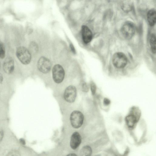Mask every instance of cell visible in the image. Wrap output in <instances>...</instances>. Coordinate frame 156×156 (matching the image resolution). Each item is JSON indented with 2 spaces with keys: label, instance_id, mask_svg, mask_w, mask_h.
<instances>
[{
  "label": "cell",
  "instance_id": "6da1fadb",
  "mask_svg": "<svg viewBox=\"0 0 156 156\" xmlns=\"http://www.w3.org/2000/svg\"><path fill=\"white\" fill-rule=\"evenodd\" d=\"M52 77L53 80L56 83H61L65 76V71L62 65L57 64L55 65L52 69Z\"/></svg>",
  "mask_w": 156,
  "mask_h": 156
},
{
  "label": "cell",
  "instance_id": "7a4b0ae2",
  "mask_svg": "<svg viewBox=\"0 0 156 156\" xmlns=\"http://www.w3.org/2000/svg\"><path fill=\"white\" fill-rule=\"evenodd\" d=\"M16 55L18 59L23 64L27 65L30 62L31 53L25 47L23 46L18 47L16 50Z\"/></svg>",
  "mask_w": 156,
  "mask_h": 156
},
{
  "label": "cell",
  "instance_id": "3957f363",
  "mask_svg": "<svg viewBox=\"0 0 156 156\" xmlns=\"http://www.w3.org/2000/svg\"><path fill=\"white\" fill-rule=\"evenodd\" d=\"M37 66L38 69L41 73L47 74L51 70L52 63L50 60L45 56H42L38 59Z\"/></svg>",
  "mask_w": 156,
  "mask_h": 156
},
{
  "label": "cell",
  "instance_id": "277c9868",
  "mask_svg": "<svg viewBox=\"0 0 156 156\" xmlns=\"http://www.w3.org/2000/svg\"><path fill=\"white\" fill-rule=\"evenodd\" d=\"M112 62L114 66L117 68H124L127 62V58L126 55L123 53L118 52L113 55Z\"/></svg>",
  "mask_w": 156,
  "mask_h": 156
},
{
  "label": "cell",
  "instance_id": "5b68a950",
  "mask_svg": "<svg viewBox=\"0 0 156 156\" xmlns=\"http://www.w3.org/2000/svg\"><path fill=\"white\" fill-rule=\"evenodd\" d=\"M135 32V27L131 22L125 23L121 28V32L123 37L127 39H131L134 36Z\"/></svg>",
  "mask_w": 156,
  "mask_h": 156
},
{
  "label": "cell",
  "instance_id": "8992f818",
  "mask_svg": "<svg viewBox=\"0 0 156 156\" xmlns=\"http://www.w3.org/2000/svg\"><path fill=\"white\" fill-rule=\"evenodd\" d=\"M84 119L83 114L80 112L75 111L71 114L70 120L72 126L75 128L80 127L82 125Z\"/></svg>",
  "mask_w": 156,
  "mask_h": 156
},
{
  "label": "cell",
  "instance_id": "52a82bcc",
  "mask_svg": "<svg viewBox=\"0 0 156 156\" xmlns=\"http://www.w3.org/2000/svg\"><path fill=\"white\" fill-rule=\"evenodd\" d=\"M76 89L73 85L68 86L65 89L64 96L65 100L68 102H74L76 99Z\"/></svg>",
  "mask_w": 156,
  "mask_h": 156
},
{
  "label": "cell",
  "instance_id": "ba28073f",
  "mask_svg": "<svg viewBox=\"0 0 156 156\" xmlns=\"http://www.w3.org/2000/svg\"><path fill=\"white\" fill-rule=\"evenodd\" d=\"M81 33L82 40L84 43L87 44L91 41L93 38V34L87 26L86 25L82 26Z\"/></svg>",
  "mask_w": 156,
  "mask_h": 156
},
{
  "label": "cell",
  "instance_id": "9c48e42d",
  "mask_svg": "<svg viewBox=\"0 0 156 156\" xmlns=\"http://www.w3.org/2000/svg\"><path fill=\"white\" fill-rule=\"evenodd\" d=\"M81 141V137L80 134L77 132L74 133L71 136L70 145L71 148L74 150L76 149L80 145Z\"/></svg>",
  "mask_w": 156,
  "mask_h": 156
},
{
  "label": "cell",
  "instance_id": "30bf717a",
  "mask_svg": "<svg viewBox=\"0 0 156 156\" xmlns=\"http://www.w3.org/2000/svg\"><path fill=\"white\" fill-rule=\"evenodd\" d=\"M3 70L7 74L12 73L14 69V62L13 59L11 57L7 58L5 60L3 65Z\"/></svg>",
  "mask_w": 156,
  "mask_h": 156
},
{
  "label": "cell",
  "instance_id": "8fae6325",
  "mask_svg": "<svg viewBox=\"0 0 156 156\" xmlns=\"http://www.w3.org/2000/svg\"><path fill=\"white\" fill-rule=\"evenodd\" d=\"M147 21L149 24L151 26H154L156 23V12L154 9L149 10L147 15Z\"/></svg>",
  "mask_w": 156,
  "mask_h": 156
},
{
  "label": "cell",
  "instance_id": "7c38bea8",
  "mask_svg": "<svg viewBox=\"0 0 156 156\" xmlns=\"http://www.w3.org/2000/svg\"><path fill=\"white\" fill-rule=\"evenodd\" d=\"M132 3L131 0H121L122 9L126 12H130L132 9Z\"/></svg>",
  "mask_w": 156,
  "mask_h": 156
},
{
  "label": "cell",
  "instance_id": "4fadbf2b",
  "mask_svg": "<svg viewBox=\"0 0 156 156\" xmlns=\"http://www.w3.org/2000/svg\"><path fill=\"white\" fill-rule=\"evenodd\" d=\"M125 121L127 126L130 128H133L138 122L134 115L130 114L126 117Z\"/></svg>",
  "mask_w": 156,
  "mask_h": 156
},
{
  "label": "cell",
  "instance_id": "5bb4252c",
  "mask_svg": "<svg viewBox=\"0 0 156 156\" xmlns=\"http://www.w3.org/2000/svg\"><path fill=\"white\" fill-rule=\"evenodd\" d=\"M130 114L134 115L138 121L141 115V111L138 108L133 107L130 109Z\"/></svg>",
  "mask_w": 156,
  "mask_h": 156
},
{
  "label": "cell",
  "instance_id": "9a60e30c",
  "mask_svg": "<svg viewBox=\"0 0 156 156\" xmlns=\"http://www.w3.org/2000/svg\"><path fill=\"white\" fill-rule=\"evenodd\" d=\"M92 153V150L90 146H84L81 149L80 154L81 156H90Z\"/></svg>",
  "mask_w": 156,
  "mask_h": 156
},
{
  "label": "cell",
  "instance_id": "2e32d148",
  "mask_svg": "<svg viewBox=\"0 0 156 156\" xmlns=\"http://www.w3.org/2000/svg\"><path fill=\"white\" fill-rule=\"evenodd\" d=\"M150 44L151 46V50L152 53H156V37L155 35L152 34L150 38Z\"/></svg>",
  "mask_w": 156,
  "mask_h": 156
},
{
  "label": "cell",
  "instance_id": "e0dca14e",
  "mask_svg": "<svg viewBox=\"0 0 156 156\" xmlns=\"http://www.w3.org/2000/svg\"><path fill=\"white\" fill-rule=\"evenodd\" d=\"M5 56V50L3 43L0 41V58H4Z\"/></svg>",
  "mask_w": 156,
  "mask_h": 156
},
{
  "label": "cell",
  "instance_id": "ac0fdd59",
  "mask_svg": "<svg viewBox=\"0 0 156 156\" xmlns=\"http://www.w3.org/2000/svg\"><path fill=\"white\" fill-rule=\"evenodd\" d=\"M30 50L33 52H35L37 50L38 46L37 44L35 42H32L30 44Z\"/></svg>",
  "mask_w": 156,
  "mask_h": 156
},
{
  "label": "cell",
  "instance_id": "d6986e66",
  "mask_svg": "<svg viewBox=\"0 0 156 156\" xmlns=\"http://www.w3.org/2000/svg\"><path fill=\"white\" fill-rule=\"evenodd\" d=\"M90 87L92 94L93 95H94L96 90V86L94 83L92 82L90 83Z\"/></svg>",
  "mask_w": 156,
  "mask_h": 156
},
{
  "label": "cell",
  "instance_id": "ffe728a7",
  "mask_svg": "<svg viewBox=\"0 0 156 156\" xmlns=\"http://www.w3.org/2000/svg\"><path fill=\"white\" fill-rule=\"evenodd\" d=\"M69 47L72 53L74 54H76V51L74 47V46H73L72 44L70 43L69 44Z\"/></svg>",
  "mask_w": 156,
  "mask_h": 156
},
{
  "label": "cell",
  "instance_id": "44dd1931",
  "mask_svg": "<svg viewBox=\"0 0 156 156\" xmlns=\"http://www.w3.org/2000/svg\"><path fill=\"white\" fill-rule=\"evenodd\" d=\"M110 101L108 98H105L104 99L103 103L105 105L107 106L109 105L110 103Z\"/></svg>",
  "mask_w": 156,
  "mask_h": 156
},
{
  "label": "cell",
  "instance_id": "7402d4cb",
  "mask_svg": "<svg viewBox=\"0 0 156 156\" xmlns=\"http://www.w3.org/2000/svg\"><path fill=\"white\" fill-rule=\"evenodd\" d=\"M83 89L84 90L86 91L87 90V86L86 83H84L83 84Z\"/></svg>",
  "mask_w": 156,
  "mask_h": 156
},
{
  "label": "cell",
  "instance_id": "603a6c76",
  "mask_svg": "<svg viewBox=\"0 0 156 156\" xmlns=\"http://www.w3.org/2000/svg\"><path fill=\"white\" fill-rule=\"evenodd\" d=\"M20 142L22 144H25V140L23 139H20Z\"/></svg>",
  "mask_w": 156,
  "mask_h": 156
},
{
  "label": "cell",
  "instance_id": "cb8c5ba5",
  "mask_svg": "<svg viewBox=\"0 0 156 156\" xmlns=\"http://www.w3.org/2000/svg\"><path fill=\"white\" fill-rule=\"evenodd\" d=\"M2 77L1 75L0 74V83L2 82Z\"/></svg>",
  "mask_w": 156,
  "mask_h": 156
}]
</instances>
